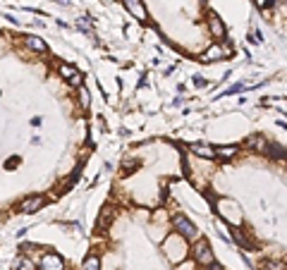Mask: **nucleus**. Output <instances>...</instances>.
Wrapping results in <instances>:
<instances>
[{"mask_svg": "<svg viewBox=\"0 0 287 270\" xmlns=\"http://www.w3.org/2000/svg\"><path fill=\"white\" fill-rule=\"evenodd\" d=\"M189 251H192V261L197 263L201 270L211 268L215 263V253H213V249H211V244H208L204 237H201V239H194V244L189 246Z\"/></svg>", "mask_w": 287, "mask_h": 270, "instance_id": "f257e3e1", "label": "nucleus"}, {"mask_svg": "<svg viewBox=\"0 0 287 270\" xmlns=\"http://www.w3.org/2000/svg\"><path fill=\"white\" fill-rule=\"evenodd\" d=\"M172 230H175V234L184 237L187 242L199 239V227L194 225V223H192L184 213H172Z\"/></svg>", "mask_w": 287, "mask_h": 270, "instance_id": "f03ea898", "label": "nucleus"}, {"mask_svg": "<svg viewBox=\"0 0 287 270\" xmlns=\"http://www.w3.org/2000/svg\"><path fill=\"white\" fill-rule=\"evenodd\" d=\"M206 27H208V31H211V36H213L215 41H225V36H227V27H225V22L220 19V15L208 12L206 15Z\"/></svg>", "mask_w": 287, "mask_h": 270, "instance_id": "7ed1b4c3", "label": "nucleus"}, {"mask_svg": "<svg viewBox=\"0 0 287 270\" xmlns=\"http://www.w3.org/2000/svg\"><path fill=\"white\" fill-rule=\"evenodd\" d=\"M232 55V48L225 43V41H215L206 53H204V63H213L215 58H230Z\"/></svg>", "mask_w": 287, "mask_h": 270, "instance_id": "20e7f679", "label": "nucleus"}, {"mask_svg": "<svg viewBox=\"0 0 287 270\" xmlns=\"http://www.w3.org/2000/svg\"><path fill=\"white\" fill-rule=\"evenodd\" d=\"M45 206V196H41V194H34V196L24 198L22 203L17 206V213H24V215H29V213H36V210H41V208Z\"/></svg>", "mask_w": 287, "mask_h": 270, "instance_id": "39448f33", "label": "nucleus"}, {"mask_svg": "<svg viewBox=\"0 0 287 270\" xmlns=\"http://www.w3.org/2000/svg\"><path fill=\"white\" fill-rule=\"evenodd\" d=\"M67 265H65V258L60 256V253L55 251H48L43 253V258H41V270H65Z\"/></svg>", "mask_w": 287, "mask_h": 270, "instance_id": "423d86ee", "label": "nucleus"}, {"mask_svg": "<svg viewBox=\"0 0 287 270\" xmlns=\"http://www.w3.org/2000/svg\"><path fill=\"white\" fill-rule=\"evenodd\" d=\"M122 3H125V8L129 10V15H132L136 22H149V12H146L141 0H122Z\"/></svg>", "mask_w": 287, "mask_h": 270, "instance_id": "0eeeda50", "label": "nucleus"}, {"mask_svg": "<svg viewBox=\"0 0 287 270\" xmlns=\"http://www.w3.org/2000/svg\"><path fill=\"white\" fill-rule=\"evenodd\" d=\"M189 151L194 155H199V158H206V160H215V158H218V155H215V148H211V146H206V144H192Z\"/></svg>", "mask_w": 287, "mask_h": 270, "instance_id": "6e6552de", "label": "nucleus"}, {"mask_svg": "<svg viewBox=\"0 0 287 270\" xmlns=\"http://www.w3.org/2000/svg\"><path fill=\"white\" fill-rule=\"evenodd\" d=\"M247 146H249V148H254V151H259L261 155H266L268 139H266L263 134H254V136H249V139H247Z\"/></svg>", "mask_w": 287, "mask_h": 270, "instance_id": "1a4fd4ad", "label": "nucleus"}, {"mask_svg": "<svg viewBox=\"0 0 287 270\" xmlns=\"http://www.w3.org/2000/svg\"><path fill=\"white\" fill-rule=\"evenodd\" d=\"M230 237H232V242L237 244L240 249H244V251H251V249H254V244H251L249 239L244 237L242 230H237V227H234V230H230Z\"/></svg>", "mask_w": 287, "mask_h": 270, "instance_id": "9d476101", "label": "nucleus"}, {"mask_svg": "<svg viewBox=\"0 0 287 270\" xmlns=\"http://www.w3.org/2000/svg\"><path fill=\"white\" fill-rule=\"evenodd\" d=\"M27 48L34 53H48V43L38 36H27Z\"/></svg>", "mask_w": 287, "mask_h": 270, "instance_id": "9b49d317", "label": "nucleus"}, {"mask_svg": "<svg viewBox=\"0 0 287 270\" xmlns=\"http://www.w3.org/2000/svg\"><path fill=\"white\" fill-rule=\"evenodd\" d=\"M237 151H240L237 146H220V148H215V155H218V158H223V160H230V158H234Z\"/></svg>", "mask_w": 287, "mask_h": 270, "instance_id": "f8f14e48", "label": "nucleus"}, {"mask_svg": "<svg viewBox=\"0 0 287 270\" xmlns=\"http://www.w3.org/2000/svg\"><path fill=\"white\" fill-rule=\"evenodd\" d=\"M12 270H36V268L27 256H17V258L12 261Z\"/></svg>", "mask_w": 287, "mask_h": 270, "instance_id": "ddd939ff", "label": "nucleus"}, {"mask_svg": "<svg viewBox=\"0 0 287 270\" xmlns=\"http://www.w3.org/2000/svg\"><path fill=\"white\" fill-rule=\"evenodd\" d=\"M84 270H101V256L99 253H89L84 258Z\"/></svg>", "mask_w": 287, "mask_h": 270, "instance_id": "4468645a", "label": "nucleus"}, {"mask_svg": "<svg viewBox=\"0 0 287 270\" xmlns=\"http://www.w3.org/2000/svg\"><path fill=\"white\" fill-rule=\"evenodd\" d=\"M60 74H63V77H65V79H67V81H70L72 77L77 74V70H74L72 65H60Z\"/></svg>", "mask_w": 287, "mask_h": 270, "instance_id": "2eb2a0df", "label": "nucleus"}, {"mask_svg": "<svg viewBox=\"0 0 287 270\" xmlns=\"http://www.w3.org/2000/svg\"><path fill=\"white\" fill-rule=\"evenodd\" d=\"M139 165H141V163H139V160H132V163H122V172H125V175H129V172H134L136 168H139Z\"/></svg>", "mask_w": 287, "mask_h": 270, "instance_id": "dca6fc26", "label": "nucleus"}, {"mask_svg": "<svg viewBox=\"0 0 287 270\" xmlns=\"http://www.w3.org/2000/svg\"><path fill=\"white\" fill-rule=\"evenodd\" d=\"M77 29H81V31H91V19L79 17L77 19Z\"/></svg>", "mask_w": 287, "mask_h": 270, "instance_id": "f3484780", "label": "nucleus"}, {"mask_svg": "<svg viewBox=\"0 0 287 270\" xmlns=\"http://www.w3.org/2000/svg\"><path fill=\"white\" fill-rule=\"evenodd\" d=\"M197 268H199L197 263H194V261H187V258H184V263H182V261L177 263V270H197Z\"/></svg>", "mask_w": 287, "mask_h": 270, "instance_id": "a211bd4d", "label": "nucleus"}, {"mask_svg": "<svg viewBox=\"0 0 287 270\" xmlns=\"http://www.w3.org/2000/svg\"><path fill=\"white\" fill-rule=\"evenodd\" d=\"M261 270H285V265H280V263H275V261H268L261 265Z\"/></svg>", "mask_w": 287, "mask_h": 270, "instance_id": "6ab92c4d", "label": "nucleus"}, {"mask_svg": "<svg viewBox=\"0 0 287 270\" xmlns=\"http://www.w3.org/2000/svg\"><path fill=\"white\" fill-rule=\"evenodd\" d=\"M79 96H81V105H84V108H89V91L84 89V86H79Z\"/></svg>", "mask_w": 287, "mask_h": 270, "instance_id": "aec40b11", "label": "nucleus"}, {"mask_svg": "<svg viewBox=\"0 0 287 270\" xmlns=\"http://www.w3.org/2000/svg\"><path fill=\"white\" fill-rule=\"evenodd\" d=\"M81 79H84V77H81V72H77V74H74V77L70 79V84H72V86H77V89H79V86H81Z\"/></svg>", "mask_w": 287, "mask_h": 270, "instance_id": "412c9836", "label": "nucleus"}, {"mask_svg": "<svg viewBox=\"0 0 287 270\" xmlns=\"http://www.w3.org/2000/svg\"><path fill=\"white\" fill-rule=\"evenodd\" d=\"M194 84H197V86H206V81H204V77H194Z\"/></svg>", "mask_w": 287, "mask_h": 270, "instance_id": "4be33fe9", "label": "nucleus"}, {"mask_svg": "<svg viewBox=\"0 0 287 270\" xmlns=\"http://www.w3.org/2000/svg\"><path fill=\"white\" fill-rule=\"evenodd\" d=\"M204 270H223V268H220V265H218V263H213V265H211V268H204Z\"/></svg>", "mask_w": 287, "mask_h": 270, "instance_id": "5701e85b", "label": "nucleus"}, {"mask_svg": "<svg viewBox=\"0 0 287 270\" xmlns=\"http://www.w3.org/2000/svg\"><path fill=\"white\" fill-rule=\"evenodd\" d=\"M285 8H287V0H285Z\"/></svg>", "mask_w": 287, "mask_h": 270, "instance_id": "b1692460", "label": "nucleus"}, {"mask_svg": "<svg viewBox=\"0 0 287 270\" xmlns=\"http://www.w3.org/2000/svg\"><path fill=\"white\" fill-rule=\"evenodd\" d=\"M201 3H206V0H201Z\"/></svg>", "mask_w": 287, "mask_h": 270, "instance_id": "393cba45", "label": "nucleus"}]
</instances>
